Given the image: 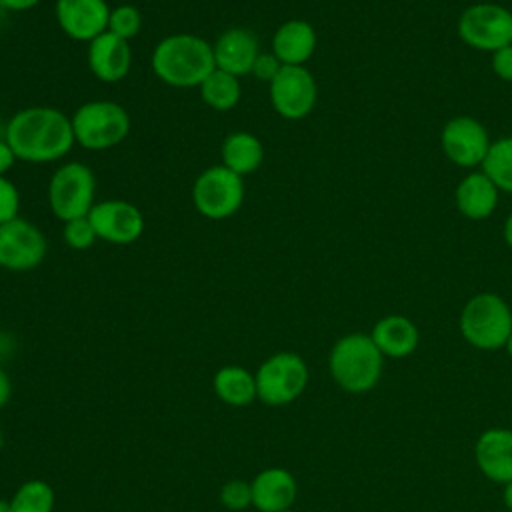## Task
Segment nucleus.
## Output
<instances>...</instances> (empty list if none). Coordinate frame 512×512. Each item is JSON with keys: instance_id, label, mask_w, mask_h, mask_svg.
<instances>
[{"instance_id": "38", "label": "nucleus", "mask_w": 512, "mask_h": 512, "mask_svg": "<svg viewBox=\"0 0 512 512\" xmlns=\"http://www.w3.org/2000/svg\"><path fill=\"white\" fill-rule=\"evenodd\" d=\"M0 512H12L10 500H4V498H0Z\"/></svg>"}, {"instance_id": "36", "label": "nucleus", "mask_w": 512, "mask_h": 512, "mask_svg": "<svg viewBox=\"0 0 512 512\" xmlns=\"http://www.w3.org/2000/svg\"><path fill=\"white\" fill-rule=\"evenodd\" d=\"M502 234H504V242L508 244V248H512V212H510V214H508V218L504 220Z\"/></svg>"}, {"instance_id": "40", "label": "nucleus", "mask_w": 512, "mask_h": 512, "mask_svg": "<svg viewBox=\"0 0 512 512\" xmlns=\"http://www.w3.org/2000/svg\"><path fill=\"white\" fill-rule=\"evenodd\" d=\"M282 512H296L294 508H288V510H282Z\"/></svg>"}, {"instance_id": "21", "label": "nucleus", "mask_w": 512, "mask_h": 512, "mask_svg": "<svg viewBox=\"0 0 512 512\" xmlns=\"http://www.w3.org/2000/svg\"><path fill=\"white\" fill-rule=\"evenodd\" d=\"M500 190L494 182L480 170L466 174L454 192V202L458 212L468 220H484L498 206Z\"/></svg>"}, {"instance_id": "25", "label": "nucleus", "mask_w": 512, "mask_h": 512, "mask_svg": "<svg viewBox=\"0 0 512 512\" xmlns=\"http://www.w3.org/2000/svg\"><path fill=\"white\" fill-rule=\"evenodd\" d=\"M482 172L498 190L512 194V136H502L490 144Z\"/></svg>"}, {"instance_id": "39", "label": "nucleus", "mask_w": 512, "mask_h": 512, "mask_svg": "<svg viewBox=\"0 0 512 512\" xmlns=\"http://www.w3.org/2000/svg\"><path fill=\"white\" fill-rule=\"evenodd\" d=\"M504 350H506V354H508V358L512 360V334L508 336V340H506V346H504Z\"/></svg>"}, {"instance_id": "13", "label": "nucleus", "mask_w": 512, "mask_h": 512, "mask_svg": "<svg viewBox=\"0 0 512 512\" xmlns=\"http://www.w3.org/2000/svg\"><path fill=\"white\" fill-rule=\"evenodd\" d=\"M490 144L488 130L472 116H456L448 120L440 134L444 156L460 168L482 166Z\"/></svg>"}, {"instance_id": "24", "label": "nucleus", "mask_w": 512, "mask_h": 512, "mask_svg": "<svg viewBox=\"0 0 512 512\" xmlns=\"http://www.w3.org/2000/svg\"><path fill=\"white\" fill-rule=\"evenodd\" d=\"M204 104L216 112L232 110L242 98L240 78L214 68L198 86Z\"/></svg>"}, {"instance_id": "4", "label": "nucleus", "mask_w": 512, "mask_h": 512, "mask_svg": "<svg viewBox=\"0 0 512 512\" xmlns=\"http://www.w3.org/2000/svg\"><path fill=\"white\" fill-rule=\"evenodd\" d=\"M458 328L472 348L484 352L500 350L512 334V310L502 296L480 292L464 304Z\"/></svg>"}, {"instance_id": "26", "label": "nucleus", "mask_w": 512, "mask_h": 512, "mask_svg": "<svg viewBox=\"0 0 512 512\" xmlns=\"http://www.w3.org/2000/svg\"><path fill=\"white\" fill-rule=\"evenodd\" d=\"M12 512H54V488L40 478L22 482L10 498Z\"/></svg>"}, {"instance_id": "10", "label": "nucleus", "mask_w": 512, "mask_h": 512, "mask_svg": "<svg viewBox=\"0 0 512 512\" xmlns=\"http://www.w3.org/2000/svg\"><path fill=\"white\" fill-rule=\"evenodd\" d=\"M48 252L44 232L24 216L0 224V268L28 272L38 268Z\"/></svg>"}, {"instance_id": "27", "label": "nucleus", "mask_w": 512, "mask_h": 512, "mask_svg": "<svg viewBox=\"0 0 512 512\" xmlns=\"http://www.w3.org/2000/svg\"><path fill=\"white\" fill-rule=\"evenodd\" d=\"M142 28V14L136 6L132 4H118L114 8H110V18H108V32L124 38V40H132L138 36Z\"/></svg>"}, {"instance_id": "30", "label": "nucleus", "mask_w": 512, "mask_h": 512, "mask_svg": "<svg viewBox=\"0 0 512 512\" xmlns=\"http://www.w3.org/2000/svg\"><path fill=\"white\" fill-rule=\"evenodd\" d=\"M20 216V192L8 176H0V224Z\"/></svg>"}, {"instance_id": "37", "label": "nucleus", "mask_w": 512, "mask_h": 512, "mask_svg": "<svg viewBox=\"0 0 512 512\" xmlns=\"http://www.w3.org/2000/svg\"><path fill=\"white\" fill-rule=\"evenodd\" d=\"M502 500H504V506L508 508V512H512V480H510L508 484H504Z\"/></svg>"}, {"instance_id": "22", "label": "nucleus", "mask_w": 512, "mask_h": 512, "mask_svg": "<svg viewBox=\"0 0 512 512\" xmlns=\"http://www.w3.org/2000/svg\"><path fill=\"white\" fill-rule=\"evenodd\" d=\"M264 162L262 140L246 130L230 132L220 146V164L238 176L254 174Z\"/></svg>"}, {"instance_id": "2", "label": "nucleus", "mask_w": 512, "mask_h": 512, "mask_svg": "<svg viewBox=\"0 0 512 512\" xmlns=\"http://www.w3.org/2000/svg\"><path fill=\"white\" fill-rule=\"evenodd\" d=\"M150 66L172 88H198L216 68L212 42L190 32L168 34L154 46Z\"/></svg>"}, {"instance_id": "9", "label": "nucleus", "mask_w": 512, "mask_h": 512, "mask_svg": "<svg viewBox=\"0 0 512 512\" xmlns=\"http://www.w3.org/2000/svg\"><path fill=\"white\" fill-rule=\"evenodd\" d=\"M456 30L470 48L496 52L512 44V12L494 2H478L460 14Z\"/></svg>"}, {"instance_id": "19", "label": "nucleus", "mask_w": 512, "mask_h": 512, "mask_svg": "<svg viewBox=\"0 0 512 512\" xmlns=\"http://www.w3.org/2000/svg\"><path fill=\"white\" fill-rule=\"evenodd\" d=\"M316 30L310 22L292 18L282 22L274 36L270 52L280 60L282 66H306L316 52Z\"/></svg>"}, {"instance_id": "33", "label": "nucleus", "mask_w": 512, "mask_h": 512, "mask_svg": "<svg viewBox=\"0 0 512 512\" xmlns=\"http://www.w3.org/2000/svg\"><path fill=\"white\" fill-rule=\"evenodd\" d=\"M14 162H16V156L10 144L6 142L4 136H0V176H6L8 170L14 166Z\"/></svg>"}, {"instance_id": "15", "label": "nucleus", "mask_w": 512, "mask_h": 512, "mask_svg": "<svg viewBox=\"0 0 512 512\" xmlns=\"http://www.w3.org/2000/svg\"><path fill=\"white\" fill-rule=\"evenodd\" d=\"M86 62L90 72L100 82H106V84L120 82L128 76L132 68L130 42L106 30L88 42Z\"/></svg>"}, {"instance_id": "41", "label": "nucleus", "mask_w": 512, "mask_h": 512, "mask_svg": "<svg viewBox=\"0 0 512 512\" xmlns=\"http://www.w3.org/2000/svg\"><path fill=\"white\" fill-rule=\"evenodd\" d=\"M246 512H250V510H246Z\"/></svg>"}, {"instance_id": "14", "label": "nucleus", "mask_w": 512, "mask_h": 512, "mask_svg": "<svg viewBox=\"0 0 512 512\" xmlns=\"http://www.w3.org/2000/svg\"><path fill=\"white\" fill-rule=\"evenodd\" d=\"M54 16L70 40L88 44L108 30L110 6L106 0H56Z\"/></svg>"}, {"instance_id": "5", "label": "nucleus", "mask_w": 512, "mask_h": 512, "mask_svg": "<svg viewBox=\"0 0 512 512\" xmlns=\"http://www.w3.org/2000/svg\"><path fill=\"white\" fill-rule=\"evenodd\" d=\"M70 120L76 144L94 152L118 146L130 132V114L114 100L84 102Z\"/></svg>"}, {"instance_id": "31", "label": "nucleus", "mask_w": 512, "mask_h": 512, "mask_svg": "<svg viewBox=\"0 0 512 512\" xmlns=\"http://www.w3.org/2000/svg\"><path fill=\"white\" fill-rule=\"evenodd\" d=\"M280 68H282L280 60H278L272 52H260L258 58L254 60V64H252L250 74H252L256 80L270 84V82L276 78V74L280 72Z\"/></svg>"}, {"instance_id": "7", "label": "nucleus", "mask_w": 512, "mask_h": 512, "mask_svg": "<svg viewBox=\"0 0 512 512\" xmlns=\"http://www.w3.org/2000/svg\"><path fill=\"white\" fill-rule=\"evenodd\" d=\"M258 400L266 406H288L298 400L310 378L306 360L290 350L270 354L254 372Z\"/></svg>"}, {"instance_id": "16", "label": "nucleus", "mask_w": 512, "mask_h": 512, "mask_svg": "<svg viewBox=\"0 0 512 512\" xmlns=\"http://www.w3.org/2000/svg\"><path fill=\"white\" fill-rule=\"evenodd\" d=\"M212 52H214V64L218 70H224L232 76H246L252 70L254 60L258 58L260 44L258 36L242 26H232L226 28L214 42H212Z\"/></svg>"}, {"instance_id": "28", "label": "nucleus", "mask_w": 512, "mask_h": 512, "mask_svg": "<svg viewBox=\"0 0 512 512\" xmlns=\"http://www.w3.org/2000/svg\"><path fill=\"white\" fill-rule=\"evenodd\" d=\"M218 498L228 512H246L252 508V486L242 478L228 480L222 484Z\"/></svg>"}, {"instance_id": "32", "label": "nucleus", "mask_w": 512, "mask_h": 512, "mask_svg": "<svg viewBox=\"0 0 512 512\" xmlns=\"http://www.w3.org/2000/svg\"><path fill=\"white\" fill-rule=\"evenodd\" d=\"M492 70L500 80L512 82V44L492 52Z\"/></svg>"}, {"instance_id": "6", "label": "nucleus", "mask_w": 512, "mask_h": 512, "mask_svg": "<svg viewBox=\"0 0 512 512\" xmlns=\"http://www.w3.org/2000/svg\"><path fill=\"white\" fill-rule=\"evenodd\" d=\"M96 204V176L92 168L80 160L60 164L48 180V206L60 220L88 216Z\"/></svg>"}, {"instance_id": "23", "label": "nucleus", "mask_w": 512, "mask_h": 512, "mask_svg": "<svg viewBox=\"0 0 512 512\" xmlns=\"http://www.w3.org/2000/svg\"><path fill=\"white\" fill-rule=\"evenodd\" d=\"M212 390L224 404L242 408L258 400L254 372L240 364H226L216 370L212 378Z\"/></svg>"}, {"instance_id": "3", "label": "nucleus", "mask_w": 512, "mask_h": 512, "mask_svg": "<svg viewBox=\"0 0 512 512\" xmlns=\"http://www.w3.org/2000/svg\"><path fill=\"white\" fill-rule=\"evenodd\" d=\"M328 372L334 384L344 392L364 394L380 382L384 356L370 334L350 332L332 344L328 352Z\"/></svg>"}, {"instance_id": "8", "label": "nucleus", "mask_w": 512, "mask_h": 512, "mask_svg": "<svg viewBox=\"0 0 512 512\" xmlns=\"http://www.w3.org/2000/svg\"><path fill=\"white\" fill-rule=\"evenodd\" d=\"M244 196V178L222 164L204 168L192 184V204L196 212L208 220L234 216L242 208Z\"/></svg>"}, {"instance_id": "34", "label": "nucleus", "mask_w": 512, "mask_h": 512, "mask_svg": "<svg viewBox=\"0 0 512 512\" xmlns=\"http://www.w3.org/2000/svg\"><path fill=\"white\" fill-rule=\"evenodd\" d=\"M42 0H0V8L8 12H26L40 4Z\"/></svg>"}, {"instance_id": "17", "label": "nucleus", "mask_w": 512, "mask_h": 512, "mask_svg": "<svg viewBox=\"0 0 512 512\" xmlns=\"http://www.w3.org/2000/svg\"><path fill=\"white\" fill-rule=\"evenodd\" d=\"M474 460L490 482L508 484L512 480V428L484 430L474 444Z\"/></svg>"}, {"instance_id": "20", "label": "nucleus", "mask_w": 512, "mask_h": 512, "mask_svg": "<svg viewBox=\"0 0 512 512\" xmlns=\"http://www.w3.org/2000/svg\"><path fill=\"white\" fill-rule=\"evenodd\" d=\"M370 338L384 358L400 360L416 352L420 342V332H418V326L408 316L388 314L374 324Z\"/></svg>"}, {"instance_id": "1", "label": "nucleus", "mask_w": 512, "mask_h": 512, "mask_svg": "<svg viewBox=\"0 0 512 512\" xmlns=\"http://www.w3.org/2000/svg\"><path fill=\"white\" fill-rule=\"evenodd\" d=\"M4 138L16 160L48 164L62 160L76 144L72 120L54 106H26L10 116Z\"/></svg>"}, {"instance_id": "35", "label": "nucleus", "mask_w": 512, "mask_h": 512, "mask_svg": "<svg viewBox=\"0 0 512 512\" xmlns=\"http://www.w3.org/2000/svg\"><path fill=\"white\" fill-rule=\"evenodd\" d=\"M12 396V384H10V376L8 372L0 366V408H4L8 404Z\"/></svg>"}, {"instance_id": "18", "label": "nucleus", "mask_w": 512, "mask_h": 512, "mask_svg": "<svg viewBox=\"0 0 512 512\" xmlns=\"http://www.w3.org/2000/svg\"><path fill=\"white\" fill-rule=\"evenodd\" d=\"M252 508L256 512H282L294 506L298 482L294 474L280 466L260 470L252 480Z\"/></svg>"}, {"instance_id": "12", "label": "nucleus", "mask_w": 512, "mask_h": 512, "mask_svg": "<svg viewBox=\"0 0 512 512\" xmlns=\"http://www.w3.org/2000/svg\"><path fill=\"white\" fill-rule=\"evenodd\" d=\"M98 240L126 246L136 242L144 232V214L130 200L106 198L92 206L88 214Z\"/></svg>"}, {"instance_id": "29", "label": "nucleus", "mask_w": 512, "mask_h": 512, "mask_svg": "<svg viewBox=\"0 0 512 512\" xmlns=\"http://www.w3.org/2000/svg\"><path fill=\"white\" fill-rule=\"evenodd\" d=\"M62 238H64V244L72 250H86L90 248L98 236L94 232V226L90 222L88 216H82V218H74V220H68V222H62Z\"/></svg>"}, {"instance_id": "11", "label": "nucleus", "mask_w": 512, "mask_h": 512, "mask_svg": "<svg viewBox=\"0 0 512 512\" xmlns=\"http://www.w3.org/2000/svg\"><path fill=\"white\" fill-rule=\"evenodd\" d=\"M270 104L286 120L306 118L318 100V86L306 66H282L268 84Z\"/></svg>"}]
</instances>
